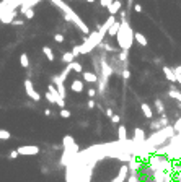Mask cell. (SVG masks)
<instances>
[{"mask_svg":"<svg viewBox=\"0 0 181 182\" xmlns=\"http://www.w3.org/2000/svg\"><path fill=\"white\" fill-rule=\"evenodd\" d=\"M54 41H56V42H64V36H62V34H56V36H54Z\"/></svg>","mask_w":181,"mask_h":182,"instance_id":"d6a6232c","label":"cell"},{"mask_svg":"<svg viewBox=\"0 0 181 182\" xmlns=\"http://www.w3.org/2000/svg\"><path fill=\"white\" fill-rule=\"evenodd\" d=\"M59 116L62 117V119H69L70 117V111H67V109H60V114Z\"/></svg>","mask_w":181,"mask_h":182,"instance_id":"484cf974","label":"cell"},{"mask_svg":"<svg viewBox=\"0 0 181 182\" xmlns=\"http://www.w3.org/2000/svg\"><path fill=\"white\" fill-rule=\"evenodd\" d=\"M16 15H18V13H16L15 10L10 11V15H7V11H3V15L0 16V21H2V23H8V25H12V21H13V18H15Z\"/></svg>","mask_w":181,"mask_h":182,"instance_id":"30bf717a","label":"cell"},{"mask_svg":"<svg viewBox=\"0 0 181 182\" xmlns=\"http://www.w3.org/2000/svg\"><path fill=\"white\" fill-rule=\"evenodd\" d=\"M98 78L100 77L93 72H83V80L87 83H98Z\"/></svg>","mask_w":181,"mask_h":182,"instance_id":"8fae6325","label":"cell"},{"mask_svg":"<svg viewBox=\"0 0 181 182\" xmlns=\"http://www.w3.org/2000/svg\"><path fill=\"white\" fill-rule=\"evenodd\" d=\"M20 153V156H35L39 153V146L36 145H23V146H20V148H16Z\"/></svg>","mask_w":181,"mask_h":182,"instance_id":"277c9868","label":"cell"},{"mask_svg":"<svg viewBox=\"0 0 181 182\" xmlns=\"http://www.w3.org/2000/svg\"><path fill=\"white\" fill-rule=\"evenodd\" d=\"M121 7H122V2H121V0H114V2H113V3L109 5V7H108V13L114 16V15L117 13V11L121 10Z\"/></svg>","mask_w":181,"mask_h":182,"instance_id":"9c48e42d","label":"cell"},{"mask_svg":"<svg viewBox=\"0 0 181 182\" xmlns=\"http://www.w3.org/2000/svg\"><path fill=\"white\" fill-rule=\"evenodd\" d=\"M87 106H88V109H93V107H95V106H97V102H95L93 99H90V101L87 102Z\"/></svg>","mask_w":181,"mask_h":182,"instance_id":"d590c367","label":"cell"},{"mask_svg":"<svg viewBox=\"0 0 181 182\" xmlns=\"http://www.w3.org/2000/svg\"><path fill=\"white\" fill-rule=\"evenodd\" d=\"M25 89H26V94L30 96L31 99H35L36 102H38L39 99H41V96H39V93L35 89V85H33V81H31L30 78H26V80H25Z\"/></svg>","mask_w":181,"mask_h":182,"instance_id":"5b68a950","label":"cell"},{"mask_svg":"<svg viewBox=\"0 0 181 182\" xmlns=\"http://www.w3.org/2000/svg\"><path fill=\"white\" fill-rule=\"evenodd\" d=\"M20 156V153H18V150H12V151H10V159H16V158H18Z\"/></svg>","mask_w":181,"mask_h":182,"instance_id":"f1b7e54d","label":"cell"},{"mask_svg":"<svg viewBox=\"0 0 181 182\" xmlns=\"http://www.w3.org/2000/svg\"><path fill=\"white\" fill-rule=\"evenodd\" d=\"M113 2H114V0H100V5H101V7H105V8H108Z\"/></svg>","mask_w":181,"mask_h":182,"instance_id":"4316f807","label":"cell"},{"mask_svg":"<svg viewBox=\"0 0 181 182\" xmlns=\"http://www.w3.org/2000/svg\"><path fill=\"white\" fill-rule=\"evenodd\" d=\"M121 77H122L124 80H127L129 77H131V72H129L127 68H126V70H122V75H121Z\"/></svg>","mask_w":181,"mask_h":182,"instance_id":"836d02e7","label":"cell"},{"mask_svg":"<svg viewBox=\"0 0 181 182\" xmlns=\"http://www.w3.org/2000/svg\"><path fill=\"white\" fill-rule=\"evenodd\" d=\"M72 70H75L77 73H83V68H82V64L80 62H72Z\"/></svg>","mask_w":181,"mask_h":182,"instance_id":"cb8c5ba5","label":"cell"},{"mask_svg":"<svg viewBox=\"0 0 181 182\" xmlns=\"http://www.w3.org/2000/svg\"><path fill=\"white\" fill-rule=\"evenodd\" d=\"M155 111H157L158 114H160V116L163 114V111H165V106H163V102H162L160 99H157V101H155Z\"/></svg>","mask_w":181,"mask_h":182,"instance_id":"7402d4cb","label":"cell"},{"mask_svg":"<svg viewBox=\"0 0 181 182\" xmlns=\"http://www.w3.org/2000/svg\"><path fill=\"white\" fill-rule=\"evenodd\" d=\"M173 70H175V73H176V75H181V65H175Z\"/></svg>","mask_w":181,"mask_h":182,"instance_id":"8d00e7d4","label":"cell"},{"mask_svg":"<svg viewBox=\"0 0 181 182\" xmlns=\"http://www.w3.org/2000/svg\"><path fill=\"white\" fill-rule=\"evenodd\" d=\"M111 121L114 122V124H117V122H119V116H116V114H114V116L111 117Z\"/></svg>","mask_w":181,"mask_h":182,"instance_id":"74e56055","label":"cell"},{"mask_svg":"<svg viewBox=\"0 0 181 182\" xmlns=\"http://www.w3.org/2000/svg\"><path fill=\"white\" fill-rule=\"evenodd\" d=\"M67 2H70V0H67Z\"/></svg>","mask_w":181,"mask_h":182,"instance_id":"ee69618b","label":"cell"},{"mask_svg":"<svg viewBox=\"0 0 181 182\" xmlns=\"http://www.w3.org/2000/svg\"><path fill=\"white\" fill-rule=\"evenodd\" d=\"M134 34L135 33L132 31V28L129 26V23L126 20H121V30H119V33H117V36H116L121 50H129V49H131L132 42L135 41Z\"/></svg>","mask_w":181,"mask_h":182,"instance_id":"6da1fadb","label":"cell"},{"mask_svg":"<svg viewBox=\"0 0 181 182\" xmlns=\"http://www.w3.org/2000/svg\"><path fill=\"white\" fill-rule=\"evenodd\" d=\"M170 182H171V180H170Z\"/></svg>","mask_w":181,"mask_h":182,"instance_id":"f6af8a7d","label":"cell"},{"mask_svg":"<svg viewBox=\"0 0 181 182\" xmlns=\"http://www.w3.org/2000/svg\"><path fill=\"white\" fill-rule=\"evenodd\" d=\"M127 182H139V177H137V174H129V177H127Z\"/></svg>","mask_w":181,"mask_h":182,"instance_id":"f546056e","label":"cell"},{"mask_svg":"<svg viewBox=\"0 0 181 182\" xmlns=\"http://www.w3.org/2000/svg\"><path fill=\"white\" fill-rule=\"evenodd\" d=\"M140 109H142L144 116H145L147 119H152V117H154V111H152L150 104H147V102H142V104H140Z\"/></svg>","mask_w":181,"mask_h":182,"instance_id":"9a60e30c","label":"cell"},{"mask_svg":"<svg viewBox=\"0 0 181 182\" xmlns=\"http://www.w3.org/2000/svg\"><path fill=\"white\" fill-rule=\"evenodd\" d=\"M106 116H108V117H109V119H111V117H113V116H114V114H113V111H111V109H109V107H108V109H106Z\"/></svg>","mask_w":181,"mask_h":182,"instance_id":"f35d334b","label":"cell"},{"mask_svg":"<svg viewBox=\"0 0 181 182\" xmlns=\"http://www.w3.org/2000/svg\"><path fill=\"white\" fill-rule=\"evenodd\" d=\"M73 59H75V57H73L72 52H65L64 55H62V62H65V64H72Z\"/></svg>","mask_w":181,"mask_h":182,"instance_id":"44dd1931","label":"cell"},{"mask_svg":"<svg viewBox=\"0 0 181 182\" xmlns=\"http://www.w3.org/2000/svg\"><path fill=\"white\" fill-rule=\"evenodd\" d=\"M134 39H135V42H139L142 47H147V44H149V41H147V38L144 36L142 33H135L134 34Z\"/></svg>","mask_w":181,"mask_h":182,"instance_id":"2e32d148","label":"cell"},{"mask_svg":"<svg viewBox=\"0 0 181 182\" xmlns=\"http://www.w3.org/2000/svg\"><path fill=\"white\" fill-rule=\"evenodd\" d=\"M119 30H121V21H114L113 23V26L109 28V31H108V34L113 38V36H117V33H119Z\"/></svg>","mask_w":181,"mask_h":182,"instance_id":"e0dca14e","label":"cell"},{"mask_svg":"<svg viewBox=\"0 0 181 182\" xmlns=\"http://www.w3.org/2000/svg\"><path fill=\"white\" fill-rule=\"evenodd\" d=\"M87 94L90 96V98H95V94H97V89H93V88H90V89H87Z\"/></svg>","mask_w":181,"mask_h":182,"instance_id":"4dcf8cb0","label":"cell"},{"mask_svg":"<svg viewBox=\"0 0 181 182\" xmlns=\"http://www.w3.org/2000/svg\"><path fill=\"white\" fill-rule=\"evenodd\" d=\"M20 64H21V67H23V68H28V67H30V57H28V54H21L20 55Z\"/></svg>","mask_w":181,"mask_h":182,"instance_id":"d6986e66","label":"cell"},{"mask_svg":"<svg viewBox=\"0 0 181 182\" xmlns=\"http://www.w3.org/2000/svg\"><path fill=\"white\" fill-rule=\"evenodd\" d=\"M129 172H131V171H129V164H122V166L119 168V172H117V176H116V177L113 179L111 182H126Z\"/></svg>","mask_w":181,"mask_h":182,"instance_id":"8992f818","label":"cell"},{"mask_svg":"<svg viewBox=\"0 0 181 182\" xmlns=\"http://www.w3.org/2000/svg\"><path fill=\"white\" fill-rule=\"evenodd\" d=\"M168 117L165 116V114H162L158 119H155V121H152L150 122V130H154V132H157V130H162V129H165L168 127Z\"/></svg>","mask_w":181,"mask_h":182,"instance_id":"3957f363","label":"cell"},{"mask_svg":"<svg viewBox=\"0 0 181 182\" xmlns=\"http://www.w3.org/2000/svg\"><path fill=\"white\" fill-rule=\"evenodd\" d=\"M87 2H88V3H93V2H95V0H87Z\"/></svg>","mask_w":181,"mask_h":182,"instance_id":"7bdbcfd3","label":"cell"},{"mask_svg":"<svg viewBox=\"0 0 181 182\" xmlns=\"http://www.w3.org/2000/svg\"><path fill=\"white\" fill-rule=\"evenodd\" d=\"M70 89L73 93H82L83 91V81L82 80H73L72 85H70Z\"/></svg>","mask_w":181,"mask_h":182,"instance_id":"5bb4252c","label":"cell"},{"mask_svg":"<svg viewBox=\"0 0 181 182\" xmlns=\"http://www.w3.org/2000/svg\"><path fill=\"white\" fill-rule=\"evenodd\" d=\"M127 57H129L127 50H119V54H117V59H119L122 64H127Z\"/></svg>","mask_w":181,"mask_h":182,"instance_id":"ffe728a7","label":"cell"},{"mask_svg":"<svg viewBox=\"0 0 181 182\" xmlns=\"http://www.w3.org/2000/svg\"><path fill=\"white\" fill-rule=\"evenodd\" d=\"M134 143H137V145H140V143H145V141H147V136H145V132H144V130L142 129H135L134 130Z\"/></svg>","mask_w":181,"mask_h":182,"instance_id":"52a82bcc","label":"cell"},{"mask_svg":"<svg viewBox=\"0 0 181 182\" xmlns=\"http://www.w3.org/2000/svg\"><path fill=\"white\" fill-rule=\"evenodd\" d=\"M176 135V129L173 127V125H168V127L162 129V130H157V132H154L149 138H147V143L154 145V146H160L163 145L167 140L173 138V136Z\"/></svg>","mask_w":181,"mask_h":182,"instance_id":"7a4b0ae2","label":"cell"},{"mask_svg":"<svg viewBox=\"0 0 181 182\" xmlns=\"http://www.w3.org/2000/svg\"><path fill=\"white\" fill-rule=\"evenodd\" d=\"M12 25L13 26H23V20H13Z\"/></svg>","mask_w":181,"mask_h":182,"instance_id":"e575fe53","label":"cell"},{"mask_svg":"<svg viewBox=\"0 0 181 182\" xmlns=\"http://www.w3.org/2000/svg\"><path fill=\"white\" fill-rule=\"evenodd\" d=\"M10 132L8 130H5V129H0V140H10Z\"/></svg>","mask_w":181,"mask_h":182,"instance_id":"d4e9b609","label":"cell"},{"mask_svg":"<svg viewBox=\"0 0 181 182\" xmlns=\"http://www.w3.org/2000/svg\"><path fill=\"white\" fill-rule=\"evenodd\" d=\"M21 13L25 15V18L31 20L33 16H35V10H33V8H25V10H21Z\"/></svg>","mask_w":181,"mask_h":182,"instance_id":"603a6c76","label":"cell"},{"mask_svg":"<svg viewBox=\"0 0 181 182\" xmlns=\"http://www.w3.org/2000/svg\"><path fill=\"white\" fill-rule=\"evenodd\" d=\"M168 96H170V98H173V99H176L178 102H181V91H178V88H175L173 85L168 89Z\"/></svg>","mask_w":181,"mask_h":182,"instance_id":"4fadbf2b","label":"cell"},{"mask_svg":"<svg viewBox=\"0 0 181 182\" xmlns=\"http://www.w3.org/2000/svg\"><path fill=\"white\" fill-rule=\"evenodd\" d=\"M127 5H129V8L134 7V0H127Z\"/></svg>","mask_w":181,"mask_h":182,"instance_id":"ab89813d","label":"cell"},{"mask_svg":"<svg viewBox=\"0 0 181 182\" xmlns=\"http://www.w3.org/2000/svg\"><path fill=\"white\" fill-rule=\"evenodd\" d=\"M176 78H178V83L181 85V75H176Z\"/></svg>","mask_w":181,"mask_h":182,"instance_id":"b9f144b4","label":"cell"},{"mask_svg":"<svg viewBox=\"0 0 181 182\" xmlns=\"http://www.w3.org/2000/svg\"><path fill=\"white\" fill-rule=\"evenodd\" d=\"M46 99L51 102V104H56V99H54V96L51 94V91H46Z\"/></svg>","mask_w":181,"mask_h":182,"instance_id":"83f0119b","label":"cell"},{"mask_svg":"<svg viewBox=\"0 0 181 182\" xmlns=\"http://www.w3.org/2000/svg\"><path fill=\"white\" fill-rule=\"evenodd\" d=\"M44 114H46V116H47V117H49V116H52V112H51L49 109H46V111H44Z\"/></svg>","mask_w":181,"mask_h":182,"instance_id":"60d3db41","label":"cell"},{"mask_svg":"<svg viewBox=\"0 0 181 182\" xmlns=\"http://www.w3.org/2000/svg\"><path fill=\"white\" fill-rule=\"evenodd\" d=\"M43 52H44V55L47 57V60H49V62H54V59H56V57H54L52 49H51V47H47V46H43Z\"/></svg>","mask_w":181,"mask_h":182,"instance_id":"ac0fdd59","label":"cell"},{"mask_svg":"<svg viewBox=\"0 0 181 182\" xmlns=\"http://www.w3.org/2000/svg\"><path fill=\"white\" fill-rule=\"evenodd\" d=\"M134 11H135V13H142V5H140V3H135V5H134Z\"/></svg>","mask_w":181,"mask_h":182,"instance_id":"1f68e13d","label":"cell"},{"mask_svg":"<svg viewBox=\"0 0 181 182\" xmlns=\"http://www.w3.org/2000/svg\"><path fill=\"white\" fill-rule=\"evenodd\" d=\"M163 73H165V78L168 80L170 83H176L178 81V78H176V73H175V70L171 67H167V65H163Z\"/></svg>","mask_w":181,"mask_h":182,"instance_id":"ba28073f","label":"cell"},{"mask_svg":"<svg viewBox=\"0 0 181 182\" xmlns=\"http://www.w3.org/2000/svg\"><path fill=\"white\" fill-rule=\"evenodd\" d=\"M117 141H127V129L124 127V125H119V129H117Z\"/></svg>","mask_w":181,"mask_h":182,"instance_id":"7c38bea8","label":"cell"}]
</instances>
